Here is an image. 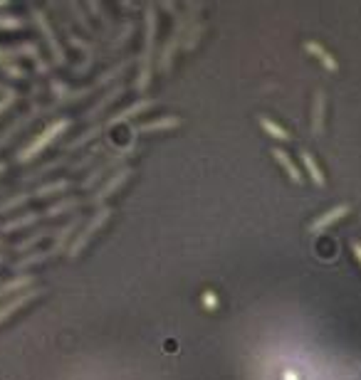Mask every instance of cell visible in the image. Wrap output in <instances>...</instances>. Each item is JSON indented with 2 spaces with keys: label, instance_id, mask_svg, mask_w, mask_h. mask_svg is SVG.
<instances>
[{
  "label": "cell",
  "instance_id": "6da1fadb",
  "mask_svg": "<svg viewBox=\"0 0 361 380\" xmlns=\"http://www.w3.org/2000/svg\"><path fill=\"white\" fill-rule=\"evenodd\" d=\"M153 107H156V99H139V102L129 104V107H124L122 112L112 114V116H107L104 121L95 124V126H90V129H87V131H82L80 136L75 139V141H70V143L65 146V153H72V151H80L82 146L97 141V139H102V136H104V134H109L112 129H117V126H119V124H126L129 119L141 116L144 112H149V109H153Z\"/></svg>",
  "mask_w": 361,
  "mask_h": 380
},
{
  "label": "cell",
  "instance_id": "7a4b0ae2",
  "mask_svg": "<svg viewBox=\"0 0 361 380\" xmlns=\"http://www.w3.org/2000/svg\"><path fill=\"white\" fill-rule=\"evenodd\" d=\"M80 225H82V217L80 215L70 217L65 225L58 227V232H55V237H53L55 239L53 247H50V249H38V252H30V254H23L18 262H13V272H25V269L35 267V264H43V262H48V259H53V257L67 254L72 237H75V230Z\"/></svg>",
  "mask_w": 361,
  "mask_h": 380
},
{
  "label": "cell",
  "instance_id": "3957f363",
  "mask_svg": "<svg viewBox=\"0 0 361 380\" xmlns=\"http://www.w3.org/2000/svg\"><path fill=\"white\" fill-rule=\"evenodd\" d=\"M156 33H158L156 5H146V8H144V50H141V55H139V77H136V89L139 92H146L149 85H151Z\"/></svg>",
  "mask_w": 361,
  "mask_h": 380
},
{
  "label": "cell",
  "instance_id": "277c9868",
  "mask_svg": "<svg viewBox=\"0 0 361 380\" xmlns=\"http://www.w3.org/2000/svg\"><path fill=\"white\" fill-rule=\"evenodd\" d=\"M136 146L139 141L136 139H129V143H124L119 146V148L114 151V153H109L104 161H102L99 165H97L95 170H92L90 175H87L85 180L80 183V188L82 190H92L95 185H99V183H104L107 180V175H112V173H117L119 168H124V161L129 158V156H134V151H136Z\"/></svg>",
  "mask_w": 361,
  "mask_h": 380
},
{
  "label": "cell",
  "instance_id": "5b68a950",
  "mask_svg": "<svg viewBox=\"0 0 361 380\" xmlns=\"http://www.w3.org/2000/svg\"><path fill=\"white\" fill-rule=\"evenodd\" d=\"M70 126H72V119H55V121L48 124V126H45L43 131L33 139V141L25 146V148H20V153H18V158H15V161H18V163H30V161H35L45 148H50V146L58 141V139Z\"/></svg>",
  "mask_w": 361,
  "mask_h": 380
},
{
  "label": "cell",
  "instance_id": "8992f818",
  "mask_svg": "<svg viewBox=\"0 0 361 380\" xmlns=\"http://www.w3.org/2000/svg\"><path fill=\"white\" fill-rule=\"evenodd\" d=\"M75 185H77L75 180H70V178H60V180H53V183H43V185H38V188H33V190H20V192H15L13 197H8V200H0V215H3V212L15 210V207H20V205H25V202L35 200V197L62 195V192L72 190V188H75Z\"/></svg>",
  "mask_w": 361,
  "mask_h": 380
},
{
  "label": "cell",
  "instance_id": "52a82bcc",
  "mask_svg": "<svg viewBox=\"0 0 361 380\" xmlns=\"http://www.w3.org/2000/svg\"><path fill=\"white\" fill-rule=\"evenodd\" d=\"M200 10V5H188L185 8V13H180L176 18V25H173L171 35H168L166 45L161 48V55H158V70L161 72H168L171 70V62H173V55H176V50L180 48V40L185 38V30H188V25L193 23V15Z\"/></svg>",
  "mask_w": 361,
  "mask_h": 380
},
{
  "label": "cell",
  "instance_id": "ba28073f",
  "mask_svg": "<svg viewBox=\"0 0 361 380\" xmlns=\"http://www.w3.org/2000/svg\"><path fill=\"white\" fill-rule=\"evenodd\" d=\"M109 217H112V207H107V205L104 207H97V210L90 215V220L82 225V230L77 232L75 237H72L70 249H67V257H70V259L80 257V252L87 247V244H90V239L107 225V220H109Z\"/></svg>",
  "mask_w": 361,
  "mask_h": 380
},
{
  "label": "cell",
  "instance_id": "9c48e42d",
  "mask_svg": "<svg viewBox=\"0 0 361 380\" xmlns=\"http://www.w3.org/2000/svg\"><path fill=\"white\" fill-rule=\"evenodd\" d=\"M30 18H33L35 28H38L40 35L45 38V43H48V50H50V55H53V62H55L58 67H62V65L67 62V55H65V50H62L58 35H55L53 23H50L48 13H45V10H40V8H35V5H33V8H30Z\"/></svg>",
  "mask_w": 361,
  "mask_h": 380
},
{
  "label": "cell",
  "instance_id": "30bf717a",
  "mask_svg": "<svg viewBox=\"0 0 361 380\" xmlns=\"http://www.w3.org/2000/svg\"><path fill=\"white\" fill-rule=\"evenodd\" d=\"M131 173H134V170L129 168V165H124V168H119V170H117V173H112L109 178H107L104 183L99 185V188H97L95 192H92L90 197H85V205H92V207H104V200H107V197H112V195H114V192L119 190L122 185L126 183L129 178H131Z\"/></svg>",
  "mask_w": 361,
  "mask_h": 380
},
{
  "label": "cell",
  "instance_id": "8fae6325",
  "mask_svg": "<svg viewBox=\"0 0 361 380\" xmlns=\"http://www.w3.org/2000/svg\"><path fill=\"white\" fill-rule=\"evenodd\" d=\"M43 294H45L43 286H30V289H25V291H20V294L10 296L8 301H3V304H0V324H5V321H8L15 311H20L23 306H28L30 301L38 299V296H43Z\"/></svg>",
  "mask_w": 361,
  "mask_h": 380
},
{
  "label": "cell",
  "instance_id": "7c38bea8",
  "mask_svg": "<svg viewBox=\"0 0 361 380\" xmlns=\"http://www.w3.org/2000/svg\"><path fill=\"white\" fill-rule=\"evenodd\" d=\"M349 210H352V205H349V202H339V205L329 207L327 212H322L319 217H314L312 225H309V232H312V235H322V232L329 230L334 222H339L342 217H347Z\"/></svg>",
  "mask_w": 361,
  "mask_h": 380
},
{
  "label": "cell",
  "instance_id": "4fadbf2b",
  "mask_svg": "<svg viewBox=\"0 0 361 380\" xmlns=\"http://www.w3.org/2000/svg\"><path fill=\"white\" fill-rule=\"evenodd\" d=\"M270 153H272V158L277 161V165H280V168L287 173V178H290L292 183H295V185H302V183H304V175H302L300 165H297L295 161H292V156L287 153L285 148H280V146H275V148H272Z\"/></svg>",
  "mask_w": 361,
  "mask_h": 380
},
{
  "label": "cell",
  "instance_id": "5bb4252c",
  "mask_svg": "<svg viewBox=\"0 0 361 380\" xmlns=\"http://www.w3.org/2000/svg\"><path fill=\"white\" fill-rule=\"evenodd\" d=\"M180 124L178 116L168 114V116L153 119V121H144V124H134L131 126V136H139V134H156V131H166V129H176Z\"/></svg>",
  "mask_w": 361,
  "mask_h": 380
},
{
  "label": "cell",
  "instance_id": "9a60e30c",
  "mask_svg": "<svg viewBox=\"0 0 361 380\" xmlns=\"http://www.w3.org/2000/svg\"><path fill=\"white\" fill-rule=\"evenodd\" d=\"M324 116H327V94L322 89L314 92L312 104V136L319 139L324 134Z\"/></svg>",
  "mask_w": 361,
  "mask_h": 380
},
{
  "label": "cell",
  "instance_id": "2e32d148",
  "mask_svg": "<svg viewBox=\"0 0 361 380\" xmlns=\"http://www.w3.org/2000/svg\"><path fill=\"white\" fill-rule=\"evenodd\" d=\"M124 94H126V87H124V85H117L114 89H109V92H107L104 97H99V102H97L95 107H92L90 112L85 114V121H95L97 116H102V114H104L107 109H109L112 104H114L117 99H119V97H124Z\"/></svg>",
  "mask_w": 361,
  "mask_h": 380
},
{
  "label": "cell",
  "instance_id": "e0dca14e",
  "mask_svg": "<svg viewBox=\"0 0 361 380\" xmlns=\"http://www.w3.org/2000/svg\"><path fill=\"white\" fill-rule=\"evenodd\" d=\"M30 286H35V274H20V277H13L8 279V282L0 284V301H8L10 296L20 294V291L30 289Z\"/></svg>",
  "mask_w": 361,
  "mask_h": 380
},
{
  "label": "cell",
  "instance_id": "ac0fdd59",
  "mask_svg": "<svg viewBox=\"0 0 361 380\" xmlns=\"http://www.w3.org/2000/svg\"><path fill=\"white\" fill-rule=\"evenodd\" d=\"M67 163H70V156L65 153V156H60V158H55V161H50V163H45V165H40V168L30 170V173H25L15 185H30V183H35V180H43L48 173H53V170H58Z\"/></svg>",
  "mask_w": 361,
  "mask_h": 380
},
{
  "label": "cell",
  "instance_id": "d6986e66",
  "mask_svg": "<svg viewBox=\"0 0 361 380\" xmlns=\"http://www.w3.org/2000/svg\"><path fill=\"white\" fill-rule=\"evenodd\" d=\"M60 25H62V33L67 35V40H70V43L75 45L77 50H82V52H85V55H87V62H85V65H82V67H77V72H82V75H85V72L92 67V62H95V50H92V45H87L85 40L80 38V35H75V33H72L70 23H67L65 18L60 20Z\"/></svg>",
  "mask_w": 361,
  "mask_h": 380
},
{
  "label": "cell",
  "instance_id": "ffe728a7",
  "mask_svg": "<svg viewBox=\"0 0 361 380\" xmlns=\"http://www.w3.org/2000/svg\"><path fill=\"white\" fill-rule=\"evenodd\" d=\"M77 207H85V197H62L55 205L45 207L43 210V220H50V217H60L67 215V212L77 210Z\"/></svg>",
  "mask_w": 361,
  "mask_h": 380
},
{
  "label": "cell",
  "instance_id": "44dd1931",
  "mask_svg": "<svg viewBox=\"0 0 361 380\" xmlns=\"http://www.w3.org/2000/svg\"><path fill=\"white\" fill-rule=\"evenodd\" d=\"M304 50H307L309 55L314 57V60L322 62V67H324L327 72H337V70H339V62L334 60V55H332V52H329L327 48H324V45L314 43V40H307V43H304Z\"/></svg>",
  "mask_w": 361,
  "mask_h": 380
},
{
  "label": "cell",
  "instance_id": "7402d4cb",
  "mask_svg": "<svg viewBox=\"0 0 361 380\" xmlns=\"http://www.w3.org/2000/svg\"><path fill=\"white\" fill-rule=\"evenodd\" d=\"M58 232V227H53V225H45V227H40V230H35L33 235H28L25 239H20L18 244H15V252H20V254H30L33 252V247L35 244H40L43 239H48L50 235H55Z\"/></svg>",
  "mask_w": 361,
  "mask_h": 380
},
{
  "label": "cell",
  "instance_id": "603a6c76",
  "mask_svg": "<svg viewBox=\"0 0 361 380\" xmlns=\"http://www.w3.org/2000/svg\"><path fill=\"white\" fill-rule=\"evenodd\" d=\"M15 60H18L15 48H0V70L13 80H25V70L15 65Z\"/></svg>",
  "mask_w": 361,
  "mask_h": 380
},
{
  "label": "cell",
  "instance_id": "cb8c5ba5",
  "mask_svg": "<svg viewBox=\"0 0 361 380\" xmlns=\"http://www.w3.org/2000/svg\"><path fill=\"white\" fill-rule=\"evenodd\" d=\"M300 158H302L304 168H307V173H309V180H312V183L317 185V188H324V185H327V178H324V173H322V168H319V163L314 161L312 151L302 148V151H300Z\"/></svg>",
  "mask_w": 361,
  "mask_h": 380
},
{
  "label": "cell",
  "instance_id": "d4e9b609",
  "mask_svg": "<svg viewBox=\"0 0 361 380\" xmlns=\"http://www.w3.org/2000/svg\"><path fill=\"white\" fill-rule=\"evenodd\" d=\"M257 124L262 126V131L270 134V136L277 139L280 143H290V141H292V134L287 131L285 126H280L277 121H272L270 116H265V114H260V116H257Z\"/></svg>",
  "mask_w": 361,
  "mask_h": 380
},
{
  "label": "cell",
  "instance_id": "484cf974",
  "mask_svg": "<svg viewBox=\"0 0 361 380\" xmlns=\"http://www.w3.org/2000/svg\"><path fill=\"white\" fill-rule=\"evenodd\" d=\"M104 151H107V146H104V143L95 146V148H92L90 153H87V156H82V158L77 161V163H72V165H70V170H72V173H77V170L87 168V165H92V163H95V161H97V156H99V153H104Z\"/></svg>",
  "mask_w": 361,
  "mask_h": 380
},
{
  "label": "cell",
  "instance_id": "4316f807",
  "mask_svg": "<svg viewBox=\"0 0 361 380\" xmlns=\"http://www.w3.org/2000/svg\"><path fill=\"white\" fill-rule=\"evenodd\" d=\"M25 18L20 15H0V30H20L25 28Z\"/></svg>",
  "mask_w": 361,
  "mask_h": 380
},
{
  "label": "cell",
  "instance_id": "83f0119b",
  "mask_svg": "<svg viewBox=\"0 0 361 380\" xmlns=\"http://www.w3.org/2000/svg\"><path fill=\"white\" fill-rule=\"evenodd\" d=\"M15 102H18V92H15V89H8V92H5V94L0 97V116H3V114L8 112V109L13 107Z\"/></svg>",
  "mask_w": 361,
  "mask_h": 380
},
{
  "label": "cell",
  "instance_id": "f1b7e54d",
  "mask_svg": "<svg viewBox=\"0 0 361 380\" xmlns=\"http://www.w3.org/2000/svg\"><path fill=\"white\" fill-rule=\"evenodd\" d=\"M70 10L75 13V18H77V23L82 25V28L87 30V33H92V25H90V20H87V15H85V10L80 8L77 3H70Z\"/></svg>",
  "mask_w": 361,
  "mask_h": 380
},
{
  "label": "cell",
  "instance_id": "f546056e",
  "mask_svg": "<svg viewBox=\"0 0 361 380\" xmlns=\"http://www.w3.org/2000/svg\"><path fill=\"white\" fill-rule=\"evenodd\" d=\"M203 304H205V309H210V311L218 306V299H215L213 291H205V294H203Z\"/></svg>",
  "mask_w": 361,
  "mask_h": 380
},
{
  "label": "cell",
  "instance_id": "4dcf8cb0",
  "mask_svg": "<svg viewBox=\"0 0 361 380\" xmlns=\"http://www.w3.org/2000/svg\"><path fill=\"white\" fill-rule=\"evenodd\" d=\"M200 30H203V25H195V28H193V33L188 35V43H185V50H190V48H193V45H195V38H198V33H200Z\"/></svg>",
  "mask_w": 361,
  "mask_h": 380
},
{
  "label": "cell",
  "instance_id": "1f68e13d",
  "mask_svg": "<svg viewBox=\"0 0 361 380\" xmlns=\"http://www.w3.org/2000/svg\"><path fill=\"white\" fill-rule=\"evenodd\" d=\"M352 252H354V259L361 264V242H352Z\"/></svg>",
  "mask_w": 361,
  "mask_h": 380
},
{
  "label": "cell",
  "instance_id": "d6a6232c",
  "mask_svg": "<svg viewBox=\"0 0 361 380\" xmlns=\"http://www.w3.org/2000/svg\"><path fill=\"white\" fill-rule=\"evenodd\" d=\"M10 190H13V188H10V185H0V195H3V197L8 195Z\"/></svg>",
  "mask_w": 361,
  "mask_h": 380
},
{
  "label": "cell",
  "instance_id": "836d02e7",
  "mask_svg": "<svg viewBox=\"0 0 361 380\" xmlns=\"http://www.w3.org/2000/svg\"><path fill=\"white\" fill-rule=\"evenodd\" d=\"M285 380H297V378H295V373H285Z\"/></svg>",
  "mask_w": 361,
  "mask_h": 380
},
{
  "label": "cell",
  "instance_id": "e575fe53",
  "mask_svg": "<svg viewBox=\"0 0 361 380\" xmlns=\"http://www.w3.org/2000/svg\"><path fill=\"white\" fill-rule=\"evenodd\" d=\"M10 89V87H3V85H0V97H3L5 94V92H8Z\"/></svg>",
  "mask_w": 361,
  "mask_h": 380
},
{
  "label": "cell",
  "instance_id": "d590c367",
  "mask_svg": "<svg viewBox=\"0 0 361 380\" xmlns=\"http://www.w3.org/2000/svg\"><path fill=\"white\" fill-rule=\"evenodd\" d=\"M5 247H8V244H5V239L0 237V249H3V252H5Z\"/></svg>",
  "mask_w": 361,
  "mask_h": 380
},
{
  "label": "cell",
  "instance_id": "8d00e7d4",
  "mask_svg": "<svg viewBox=\"0 0 361 380\" xmlns=\"http://www.w3.org/2000/svg\"><path fill=\"white\" fill-rule=\"evenodd\" d=\"M5 168H8V165H5V163H0V175L5 173Z\"/></svg>",
  "mask_w": 361,
  "mask_h": 380
},
{
  "label": "cell",
  "instance_id": "74e56055",
  "mask_svg": "<svg viewBox=\"0 0 361 380\" xmlns=\"http://www.w3.org/2000/svg\"><path fill=\"white\" fill-rule=\"evenodd\" d=\"M0 264H5V254L3 252H0Z\"/></svg>",
  "mask_w": 361,
  "mask_h": 380
}]
</instances>
